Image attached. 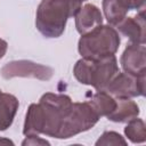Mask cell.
I'll return each instance as SVG.
<instances>
[{"label":"cell","instance_id":"obj_1","mask_svg":"<svg viewBox=\"0 0 146 146\" xmlns=\"http://www.w3.org/2000/svg\"><path fill=\"white\" fill-rule=\"evenodd\" d=\"M72 105L71 97L65 94H43L39 103H33L29 106L23 125V135H44L58 138Z\"/></svg>","mask_w":146,"mask_h":146},{"label":"cell","instance_id":"obj_2","mask_svg":"<svg viewBox=\"0 0 146 146\" xmlns=\"http://www.w3.org/2000/svg\"><path fill=\"white\" fill-rule=\"evenodd\" d=\"M81 6L82 0H41L35 13L36 30L44 38H59Z\"/></svg>","mask_w":146,"mask_h":146},{"label":"cell","instance_id":"obj_3","mask_svg":"<svg viewBox=\"0 0 146 146\" xmlns=\"http://www.w3.org/2000/svg\"><path fill=\"white\" fill-rule=\"evenodd\" d=\"M119 65L115 55L102 58L79 59L74 67V78L82 84L91 86L96 90H105L110 81L119 73Z\"/></svg>","mask_w":146,"mask_h":146},{"label":"cell","instance_id":"obj_4","mask_svg":"<svg viewBox=\"0 0 146 146\" xmlns=\"http://www.w3.org/2000/svg\"><path fill=\"white\" fill-rule=\"evenodd\" d=\"M121 43L120 34L112 25H99L91 32L81 35L78 51L84 58H102L115 55Z\"/></svg>","mask_w":146,"mask_h":146},{"label":"cell","instance_id":"obj_5","mask_svg":"<svg viewBox=\"0 0 146 146\" xmlns=\"http://www.w3.org/2000/svg\"><path fill=\"white\" fill-rule=\"evenodd\" d=\"M98 120L99 115L88 100L82 103H73L57 139H67L81 132L88 131L95 127Z\"/></svg>","mask_w":146,"mask_h":146},{"label":"cell","instance_id":"obj_6","mask_svg":"<svg viewBox=\"0 0 146 146\" xmlns=\"http://www.w3.org/2000/svg\"><path fill=\"white\" fill-rule=\"evenodd\" d=\"M0 74L6 80L13 78H33L41 81H48L54 75V68L32 60L18 59L6 63L1 67Z\"/></svg>","mask_w":146,"mask_h":146},{"label":"cell","instance_id":"obj_7","mask_svg":"<svg viewBox=\"0 0 146 146\" xmlns=\"http://www.w3.org/2000/svg\"><path fill=\"white\" fill-rule=\"evenodd\" d=\"M114 98H135L145 95V76L119 72L105 88Z\"/></svg>","mask_w":146,"mask_h":146},{"label":"cell","instance_id":"obj_8","mask_svg":"<svg viewBox=\"0 0 146 146\" xmlns=\"http://www.w3.org/2000/svg\"><path fill=\"white\" fill-rule=\"evenodd\" d=\"M123 72L135 76H145L146 74V48L145 44H127L120 58Z\"/></svg>","mask_w":146,"mask_h":146},{"label":"cell","instance_id":"obj_9","mask_svg":"<svg viewBox=\"0 0 146 146\" xmlns=\"http://www.w3.org/2000/svg\"><path fill=\"white\" fill-rule=\"evenodd\" d=\"M116 31L128 38L131 43L145 44L146 40V21L145 11H139L135 16L124 17L117 25Z\"/></svg>","mask_w":146,"mask_h":146},{"label":"cell","instance_id":"obj_10","mask_svg":"<svg viewBox=\"0 0 146 146\" xmlns=\"http://www.w3.org/2000/svg\"><path fill=\"white\" fill-rule=\"evenodd\" d=\"M74 18L75 29L81 35L91 32L103 24V14L100 9L92 3H86L81 6Z\"/></svg>","mask_w":146,"mask_h":146},{"label":"cell","instance_id":"obj_11","mask_svg":"<svg viewBox=\"0 0 146 146\" xmlns=\"http://www.w3.org/2000/svg\"><path fill=\"white\" fill-rule=\"evenodd\" d=\"M103 13L107 23L116 26L130 10H133L132 0H103Z\"/></svg>","mask_w":146,"mask_h":146},{"label":"cell","instance_id":"obj_12","mask_svg":"<svg viewBox=\"0 0 146 146\" xmlns=\"http://www.w3.org/2000/svg\"><path fill=\"white\" fill-rule=\"evenodd\" d=\"M140 113L139 106L131 98H116L115 108L106 116L110 121L116 123H127L137 117Z\"/></svg>","mask_w":146,"mask_h":146},{"label":"cell","instance_id":"obj_13","mask_svg":"<svg viewBox=\"0 0 146 146\" xmlns=\"http://www.w3.org/2000/svg\"><path fill=\"white\" fill-rule=\"evenodd\" d=\"M19 102L16 96L2 92L0 89V131L7 130L14 122Z\"/></svg>","mask_w":146,"mask_h":146},{"label":"cell","instance_id":"obj_14","mask_svg":"<svg viewBox=\"0 0 146 146\" xmlns=\"http://www.w3.org/2000/svg\"><path fill=\"white\" fill-rule=\"evenodd\" d=\"M88 102L94 107L99 117L107 116L116 106V98L105 90H97V92H95Z\"/></svg>","mask_w":146,"mask_h":146},{"label":"cell","instance_id":"obj_15","mask_svg":"<svg viewBox=\"0 0 146 146\" xmlns=\"http://www.w3.org/2000/svg\"><path fill=\"white\" fill-rule=\"evenodd\" d=\"M125 137L133 144H143L146 140V125L145 122L138 116L127 122L124 128Z\"/></svg>","mask_w":146,"mask_h":146},{"label":"cell","instance_id":"obj_16","mask_svg":"<svg viewBox=\"0 0 146 146\" xmlns=\"http://www.w3.org/2000/svg\"><path fill=\"white\" fill-rule=\"evenodd\" d=\"M96 146H108V145H127V140L116 131H104L102 136L95 143Z\"/></svg>","mask_w":146,"mask_h":146},{"label":"cell","instance_id":"obj_17","mask_svg":"<svg viewBox=\"0 0 146 146\" xmlns=\"http://www.w3.org/2000/svg\"><path fill=\"white\" fill-rule=\"evenodd\" d=\"M22 145L23 146H27V145H31V146H46V145H50V143L41 137H39V135H30V136H25V139L22 141Z\"/></svg>","mask_w":146,"mask_h":146},{"label":"cell","instance_id":"obj_18","mask_svg":"<svg viewBox=\"0 0 146 146\" xmlns=\"http://www.w3.org/2000/svg\"><path fill=\"white\" fill-rule=\"evenodd\" d=\"M7 49H8V43H7V41L0 38V59L6 55Z\"/></svg>","mask_w":146,"mask_h":146},{"label":"cell","instance_id":"obj_19","mask_svg":"<svg viewBox=\"0 0 146 146\" xmlns=\"http://www.w3.org/2000/svg\"><path fill=\"white\" fill-rule=\"evenodd\" d=\"M14 145V141L10 140V139H7V138H3V137H0V145Z\"/></svg>","mask_w":146,"mask_h":146},{"label":"cell","instance_id":"obj_20","mask_svg":"<svg viewBox=\"0 0 146 146\" xmlns=\"http://www.w3.org/2000/svg\"><path fill=\"white\" fill-rule=\"evenodd\" d=\"M83 1H87V0H82V2H83Z\"/></svg>","mask_w":146,"mask_h":146}]
</instances>
